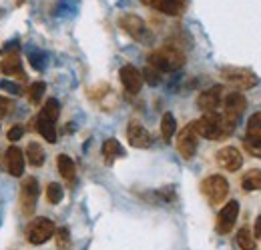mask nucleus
<instances>
[{
	"instance_id": "obj_1",
	"label": "nucleus",
	"mask_w": 261,
	"mask_h": 250,
	"mask_svg": "<svg viewBox=\"0 0 261 250\" xmlns=\"http://www.w3.org/2000/svg\"><path fill=\"white\" fill-rule=\"evenodd\" d=\"M235 126H237L235 120H231V118L219 114V112L203 114L199 120L193 122L197 136L199 138H207V140H223V138H227L235 132Z\"/></svg>"
},
{
	"instance_id": "obj_2",
	"label": "nucleus",
	"mask_w": 261,
	"mask_h": 250,
	"mask_svg": "<svg viewBox=\"0 0 261 250\" xmlns=\"http://www.w3.org/2000/svg\"><path fill=\"white\" fill-rule=\"evenodd\" d=\"M149 66L159 72H175L185 66V54L175 46H161L149 54Z\"/></svg>"
},
{
	"instance_id": "obj_3",
	"label": "nucleus",
	"mask_w": 261,
	"mask_h": 250,
	"mask_svg": "<svg viewBox=\"0 0 261 250\" xmlns=\"http://www.w3.org/2000/svg\"><path fill=\"white\" fill-rule=\"evenodd\" d=\"M221 78L237 90H249L257 84V76L249 68H241V66H223Z\"/></svg>"
},
{
	"instance_id": "obj_4",
	"label": "nucleus",
	"mask_w": 261,
	"mask_h": 250,
	"mask_svg": "<svg viewBox=\"0 0 261 250\" xmlns=\"http://www.w3.org/2000/svg\"><path fill=\"white\" fill-rule=\"evenodd\" d=\"M201 192L207 196L211 204H219L227 198L229 194V182L221 174H211L201 182Z\"/></svg>"
},
{
	"instance_id": "obj_5",
	"label": "nucleus",
	"mask_w": 261,
	"mask_h": 250,
	"mask_svg": "<svg viewBox=\"0 0 261 250\" xmlns=\"http://www.w3.org/2000/svg\"><path fill=\"white\" fill-rule=\"evenodd\" d=\"M119 24L127 34H130L135 40H139L143 44H149L151 38H153L149 28H147V24H145V20L141 16H137V14H123L119 18Z\"/></svg>"
},
{
	"instance_id": "obj_6",
	"label": "nucleus",
	"mask_w": 261,
	"mask_h": 250,
	"mask_svg": "<svg viewBox=\"0 0 261 250\" xmlns=\"http://www.w3.org/2000/svg\"><path fill=\"white\" fill-rule=\"evenodd\" d=\"M197 146H199V136H197L193 122H191L177 134V150L185 160H189V158L195 157Z\"/></svg>"
},
{
	"instance_id": "obj_7",
	"label": "nucleus",
	"mask_w": 261,
	"mask_h": 250,
	"mask_svg": "<svg viewBox=\"0 0 261 250\" xmlns=\"http://www.w3.org/2000/svg\"><path fill=\"white\" fill-rule=\"evenodd\" d=\"M55 222L50 218H36L29 226V242L31 244H44L46 240H50L55 236Z\"/></svg>"
},
{
	"instance_id": "obj_8",
	"label": "nucleus",
	"mask_w": 261,
	"mask_h": 250,
	"mask_svg": "<svg viewBox=\"0 0 261 250\" xmlns=\"http://www.w3.org/2000/svg\"><path fill=\"white\" fill-rule=\"evenodd\" d=\"M237 216H239V202L229 200L217 214V232L219 234H229L233 230L235 222H237Z\"/></svg>"
},
{
	"instance_id": "obj_9",
	"label": "nucleus",
	"mask_w": 261,
	"mask_h": 250,
	"mask_svg": "<svg viewBox=\"0 0 261 250\" xmlns=\"http://www.w3.org/2000/svg\"><path fill=\"white\" fill-rule=\"evenodd\" d=\"M36 200H38V182L34 176L24 178L22 186H20V202H22V210L27 216H31L36 208Z\"/></svg>"
},
{
	"instance_id": "obj_10",
	"label": "nucleus",
	"mask_w": 261,
	"mask_h": 250,
	"mask_svg": "<svg viewBox=\"0 0 261 250\" xmlns=\"http://www.w3.org/2000/svg\"><path fill=\"white\" fill-rule=\"evenodd\" d=\"M245 106H247L245 96L239 92V90H233V92H229L227 96L223 98V112H221V114L237 122V120H239V116L243 114Z\"/></svg>"
},
{
	"instance_id": "obj_11",
	"label": "nucleus",
	"mask_w": 261,
	"mask_h": 250,
	"mask_svg": "<svg viewBox=\"0 0 261 250\" xmlns=\"http://www.w3.org/2000/svg\"><path fill=\"white\" fill-rule=\"evenodd\" d=\"M221 102H223V86H211L209 90L201 92L199 98H197V106H199L205 114L217 112V108L221 106Z\"/></svg>"
},
{
	"instance_id": "obj_12",
	"label": "nucleus",
	"mask_w": 261,
	"mask_h": 250,
	"mask_svg": "<svg viewBox=\"0 0 261 250\" xmlns=\"http://www.w3.org/2000/svg\"><path fill=\"white\" fill-rule=\"evenodd\" d=\"M119 78H121V84L123 88L129 94H139L141 92V86H143V74L141 70H137L133 64H127L119 70Z\"/></svg>"
},
{
	"instance_id": "obj_13",
	"label": "nucleus",
	"mask_w": 261,
	"mask_h": 250,
	"mask_svg": "<svg viewBox=\"0 0 261 250\" xmlns=\"http://www.w3.org/2000/svg\"><path fill=\"white\" fill-rule=\"evenodd\" d=\"M217 164L227 170V172H237L243 164V157L235 146H223L221 150H217Z\"/></svg>"
},
{
	"instance_id": "obj_14",
	"label": "nucleus",
	"mask_w": 261,
	"mask_h": 250,
	"mask_svg": "<svg viewBox=\"0 0 261 250\" xmlns=\"http://www.w3.org/2000/svg\"><path fill=\"white\" fill-rule=\"evenodd\" d=\"M127 138H129V144L135 146V148H149L151 142H153V136L149 134V130L141 122H137V120H130L129 122Z\"/></svg>"
},
{
	"instance_id": "obj_15",
	"label": "nucleus",
	"mask_w": 261,
	"mask_h": 250,
	"mask_svg": "<svg viewBox=\"0 0 261 250\" xmlns=\"http://www.w3.org/2000/svg\"><path fill=\"white\" fill-rule=\"evenodd\" d=\"M2 162H4V168H6V172H10L12 176H22V172H24V154H22V150L20 148H16V146H10L6 152H4V157H2Z\"/></svg>"
},
{
	"instance_id": "obj_16",
	"label": "nucleus",
	"mask_w": 261,
	"mask_h": 250,
	"mask_svg": "<svg viewBox=\"0 0 261 250\" xmlns=\"http://www.w3.org/2000/svg\"><path fill=\"white\" fill-rule=\"evenodd\" d=\"M0 70H2V74H6V76H14V78H18V80H27V74H24V70H22V60H20L18 52H16V54H6V56L2 58V63H0Z\"/></svg>"
},
{
	"instance_id": "obj_17",
	"label": "nucleus",
	"mask_w": 261,
	"mask_h": 250,
	"mask_svg": "<svg viewBox=\"0 0 261 250\" xmlns=\"http://www.w3.org/2000/svg\"><path fill=\"white\" fill-rule=\"evenodd\" d=\"M125 157V148L121 146V142L117 138H109L102 142V158L107 164H113L117 158Z\"/></svg>"
},
{
	"instance_id": "obj_18",
	"label": "nucleus",
	"mask_w": 261,
	"mask_h": 250,
	"mask_svg": "<svg viewBox=\"0 0 261 250\" xmlns=\"http://www.w3.org/2000/svg\"><path fill=\"white\" fill-rule=\"evenodd\" d=\"M34 122H36V130L40 132L42 138H46V142H57V122H53L50 118L42 116L40 112H38Z\"/></svg>"
},
{
	"instance_id": "obj_19",
	"label": "nucleus",
	"mask_w": 261,
	"mask_h": 250,
	"mask_svg": "<svg viewBox=\"0 0 261 250\" xmlns=\"http://www.w3.org/2000/svg\"><path fill=\"white\" fill-rule=\"evenodd\" d=\"M57 166H59V172H61V176L65 180L74 182V178H76V166H74L72 158L66 157V154H61V157L57 158Z\"/></svg>"
},
{
	"instance_id": "obj_20",
	"label": "nucleus",
	"mask_w": 261,
	"mask_h": 250,
	"mask_svg": "<svg viewBox=\"0 0 261 250\" xmlns=\"http://www.w3.org/2000/svg\"><path fill=\"white\" fill-rule=\"evenodd\" d=\"M187 2L189 0H161L159 10L167 16H181L187 10Z\"/></svg>"
},
{
	"instance_id": "obj_21",
	"label": "nucleus",
	"mask_w": 261,
	"mask_h": 250,
	"mask_svg": "<svg viewBox=\"0 0 261 250\" xmlns=\"http://www.w3.org/2000/svg\"><path fill=\"white\" fill-rule=\"evenodd\" d=\"M241 186L245 192H255L261 190V168H251L243 174L241 178Z\"/></svg>"
},
{
	"instance_id": "obj_22",
	"label": "nucleus",
	"mask_w": 261,
	"mask_h": 250,
	"mask_svg": "<svg viewBox=\"0 0 261 250\" xmlns=\"http://www.w3.org/2000/svg\"><path fill=\"white\" fill-rule=\"evenodd\" d=\"M27 158H29V162L33 164V166H42L44 164V160H46V154H44V148L38 144V142H31L29 146H27Z\"/></svg>"
},
{
	"instance_id": "obj_23",
	"label": "nucleus",
	"mask_w": 261,
	"mask_h": 250,
	"mask_svg": "<svg viewBox=\"0 0 261 250\" xmlns=\"http://www.w3.org/2000/svg\"><path fill=\"white\" fill-rule=\"evenodd\" d=\"M46 92V84L44 82H33L31 86H29V90H27V98H29V102L34 104V106H38L40 104V100H42V96Z\"/></svg>"
},
{
	"instance_id": "obj_24",
	"label": "nucleus",
	"mask_w": 261,
	"mask_h": 250,
	"mask_svg": "<svg viewBox=\"0 0 261 250\" xmlns=\"http://www.w3.org/2000/svg\"><path fill=\"white\" fill-rule=\"evenodd\" d=\"M40 114L46 116V118H50L53 122H57V120H59V114H61V104H59V100H57V98H48V100L44 102Z\"/></svg>"
},
{
	"instance_id": "obj_25",
	"label": "nucleus",
	"mask_w": 261,
	"mask_h": 250,
	"mask_svg": "<svg viewBox=\"0 0 261 250\" xmlns=\"http://www.w3.org/2000/svg\"><path fill=\"white\" fill-rule=\"evenodd\" d=\"M237 244L241 250H255V238L249 228H241L237 232Z\"/></svg>"
},
{
	"instance_id": "obj_26",
	"label": "nucleus",
	"mask_w": 261,
	"mask_h": 250,
	"mask_svg": "<svg viewBox=\"0 0 261 250\" xmlns=\"http://www.w3.org/2000/svg\"><path fill=\"white\" fill-rule=\"evenodd\" d=\"M175 128H177V122H175V116L171 112H165L163 118H161V134H163L165 140H171L173 134H175Z\"/></svg>"
},
{
	"instance_id": "obj_27",
	"label": "nucleus",
	"mask_w": 261,
	"mask_h": 250,
	"mask_svg": "<svg viewBox=\"0 0 261 250\" xmlns=\"http://www.w3.org/2000/svg\"><path fill=\"white\" fill-rule=\"evenodd\" d=\"M243 148L255 158H261V138L259 136H245L243 138Z\"/></svg>"
},
{
	"instance_id": "obj_28",
	"label": "nucleus",
	"mask_w": 261,
	"mask_h": 250,
	"mask_svg": "<svg viewBox=\"0 0 261 250\" xmlns=\"http://www.w3.org/2000/svg\"><path fill=\"white\" fill-rule=\"evenodd\" d=\"M63 196H65V190H63L61 184L50 182V184L46 186V200H48L50 204H59V202L63 200Z\"/></svg>"
},
{
	"instance_id": "obj_29",
	"label": "nucleus",
	"mask_w": 261,
	"mask_h": 250,
	"mask_svg": "<svg viewBox=\"0 0 261 250\" xmlns=\"http://www.w3.org/2000/svg\"><path fill=\"white\" fill-rule=\"evenodd\" d=\"M55 238H57V248L59 250H68L72 240H70V234H68V228L63 226V228H57L55 230Z\"/></svg>"
},
{
	"instance_id": "obj_30",
	"label": "nucleus",
	"mask_w": 261,
	"mask_h": 250,
	"mask_svg": "<svg viewBox=\"0 0 261 250\" xmlns=\"http://www.w3.org/2000/svg\"><path fill=\"white\" fill-rule=\"evenodd\" d=\"M247 134L261 138V112H255L253 116H249V120H247Z\"/></svg>"
},
{
	"instance_id": "obj_31",
	"label": "nucleus",
	"mask_w": 261,
	"mask_h": 250,
	"mask_svg": "<svg viewBox=\"0 0 261 250\" xmlns=\"http://www.w3.org/2000/svg\"><path fill=\"white\" fill-rule=\"evenodd\" d=\"M29 60H31L34 70H42L46 66V54L44 52H38V50H31L29 52Z\"/></svg>"
},
{
	"instance_id": "obj_32",
	"label": "nucleus",
	"mask_w": 261,
	"mask_h": 250,
	"mask_svg": "<svg viewBox=\"0 0 261 250\" xmlns=\"http://www.w3.org/2000/svg\"><path fill=\"white\" fill-rule=\"evenodd\" d=\"M141 74H143V80H147L151 86H157V84L161 82V72H159V70H155V68H151V66H149V68H145Z\"/></svg>"
},
{
	"instance_id": "obj_33",
	"label": "nucleus",
	"mask_w": 261,
	"mask_h": 250,
	"mask_svg": "<svg viewBox=\"0 0 261 250\" xmlns=\"http://www.w3.org/2000/svg\"><path fill=\"white\" fill-rule=\"evenodd\" d=\"M12 112H14V100H10L8 96H0V118H6Z\"/></svg>"
},
{
	"instance_id": "obj_34",
	"label": "nucleus",
	"mask_w": 261,
	"mask_h": 250,
	"mask_svg": "<svg viewBox=\"0 0 261 250\" xmlns=\"http://www.w3.org/2000/svg\"><path fill=\"white\" fill-rule=\"evenodd\" d=\"M0 88L8 90L10 94H16V96H20V94H22V88H20L16 82H10V80H2V82H0Z\"/></svg>"
},
{
	"instance_id": "obj_35",
	"label": "nucleus",
	"mask_w": 261,
	"mask_h": 250,
	"mask_svg": "<svg viewBox=\"0 0 261 250\" xmlns=\"http://www.w3.org/2000/svg\"><path fill=\"white\" fill-rule=\"evenodd\" d=\"M22 132H24V130H22V126H12V128L8 130V134H6V136H8V140L16 142V140H20V138H22Z\"/></svg>"
},
{
	"instance_id": "obj_36",
	"label": "nucleus",
	"mask_w": 261,
	"mask_h": 250,
	"mask_svg": "<svg viewBox=\"0 0 261 250\" xmlns=\"http://www.w3.org/2000/svg\"><path fill=\"white\" fill-rule=\"evenodd\" d=\"M253 238H261V214L255 218V228H253Z\"/></svg>"
},
{
	"instance_id": "obj_37",
	"label": "nucleus",
	"mask_w": 261,
	"mask_h": 250,
	"mask_svg": "<svg viewBox=\"0 0 261 250\" xmlns=\"http://www.w3.org/2000/svg\"><path fill=\"white\" fill-rule=\"evenodd\" d=\"M141 2L149 8H159V4H161V0H141Z\"/></svg>"
}]
</instances>
